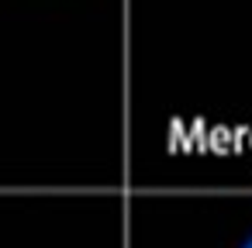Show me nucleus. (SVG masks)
Here are the masks:
<instances>
[{
	"label": "nucleus",
	"instance_id": "f257e3e1",
	"mask_svg": "<svg viewBox=\"0 0 252 248\" xmlns=\"http://www.w3.org/2000/svg\"><path fill=\"white\" fill-rule=\"evenodd\" d=\"M245 248H252V238H249V241H245Z\"/></svg>",
	"mask_w": 252,
	"mask_h": 248
}]
</instances>
